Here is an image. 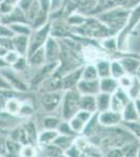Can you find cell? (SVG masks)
<instances>
[{"mask_svg": "<svg viewBox=\"0 0 140 157\" xmlns=\"http://www.w3.org/2000/svg\"><path fill=\"white\" fill-rule=\"evenodd\" d=\"M118 61L121 64V66L123 67L126 73L132 75H137V72H138V70H139V67H140L139 59L126 56V57H121L120 59H118Z\"/></svg>", "mask_w": 140, "mask_h": 157, "instance_id": "cell-17", "label": "cell"}, {"mask_svg": "<svg viewBox=\"0 0 140 157\" xmlns=\"http://www.w3.org/2000/svg\"><path fill=\"white\" fill-rule=\"evenodd\" d=\"M12 29H9V26L7 24H4L2 22H0V37H13Z\"/></svg>", "mask_w": 140, "mask_h": 157, "instance_id": "cell-39", "label": "cell"}, {"mask_svg": "<svg viewBox=\"0 0 140 157\" xmlns=\"http://www.w3.org/2000/svg\"><path fill=\"white\" fill-rule=\"evenodd\" d=\"M138 98H140V93H139V95H138Z\"/></svg>", "mask_w": 140, "mask_h": 157, "instance_id": "cell-48", "label": "cell"}, {"mask_svg": "<svg viewBox=\"0 0 140 157\" xmlns=\"http://www.w3.org/2000/svg\"><path fill=\"white\" fill-rule=\"evenodd\" d=\"M49 36H50V21H48L42 27L32 29V34L29 35L28 52H27V56L32 54L36 50L42 48Z\"/></svg>", "mask_w": 140, "mask_h": 157, "instance_id": "cell-4", "label": "cell"}, {"mask_svg": "<svg viewBox=\"0 0 140 157\" xmlns=\"http://www.w3.org/2000/svg\"><path fill=\"white\" fill-rule=\"evenodd\" d=\"M6 52H7L6 48H4V47L0 46V58H3L4 55L6 54Z\"/></svg>", "mask_w": 140, "mask_h": 157, "instance_id": "cell-45", "label": "cell"}, {"mask_svg": "<svg viewBox=\"0 0 140 157\" xmlns=\"http://www.w3.org/2000/svg\"><path fill=\"white\" fill-rule=\"evenodd\" d=\"M34 2V0H19L18 1V4L17 6L20 7V9L22 10L24 13L27 11V9L30 6V4Z\"/></svg>", "mask_w": 140, "mask_h": 157, "instance_id": "cell-41", "label": "cell"}, {"mask_svg": "<svg viewBox=\"0 0 140 157\" xmlns=\"http://www.w3.org/2000/svg\"><path fill=\"white\" fill-rule=\"evenodd\" d=\"M80 107H81V109H83V110L89 111V112H91V113L96 112L95 95H90V94H81Z\"/></svg>", "mask_w": 140, "mask_h": 157, "instance_id": "cell-25", "label": "cell"}, {"mask_svg": "<svg viewBox=\"0 0 140 157\" xmlns=\"http://www.w3.org/2000/svg\"><path fill=\"white\" fill-rule=\"evenodd\" d=\"M7 67V64L6 63V61L3 60V58H0V70L3 69V68Z\"/></svg>", "mask_w": 140, "mask_h": 157, "instance_id": "cell-44", "label": "cell"}, {"mask_svg": "<svg viewBox=\"0 0 140 157\" xmlns=\"http://www.w3.org/2000/svg\"><path fill=\"white\" fill-rule=\"evenodd\" d=\"M75 89L81 93V94H90V95H96L99 90V78L95 80H84L81 78L80 82L78 83Z\"/></svg>", "mask_w": 140, "mask_h": 157, "instance_id": "cell-13", "label": "cell"}, {"mask_svg": "<svg viewBox=\"0 0 140 157\" xmlns=\"http://www.w3.org/2000/svg\"><path fill=\"white\" fill-rule=\"evenodd\" d=\"M4 98H2V97H0V111L4 110Z\"/></svg>", "mask_w": 140, "mask_h": 157, "instance_id": "cell-46", "label": "cell"}, {"mask_svg": "<svg viewBox=\"0 0 140 157\" xmlns=\"http://www.w3.org/2000/svg\"><path fill=\"white\" fill-rule=\"evenodd\" d=\"M139 71H140V67H139V70H138V72H139Z\"/></svg>", "mask_w": 140, "mask_h": 157, "instance_id": "cell-49", "label": "cell"}, {"mask_svg": "<svg viewBox=\"0 0 140 157\" xmlns=\"http://www.w3.org/2000/svg\"><path fill=\"white\" fill-rule=\"evenodd\" d=\"M139 22H140V3L137 6H135L133 9V11L130 13L124 26L119 30L118 36L116 37L117 49L118 50L124 49V44H126L127 38H128V36H130V34L133 32L134 27L136 26Z\"/></svg>", "mask_w": 140, "mask_h": 157, "instance_id": "cell-3", "label": "cell"}, {"mask_svg": "<svg viewBox=\"0 0 140 157\" xmlns=\"http://www.w3.org/2000/svg\"><path fill=\"white\" fill-rule=\"evenodd\" d=\"M129 14L130 12L123 7H116L99 14L97 19L111 30H120L126 24Z\"/></svg>", "mask_w": 140, "mask_h": 157, "instance_id": "cell-1", "label": "cell"}, {"mask_svg": "<svg viewBox=\"0 0 140 157\" xmlns=\"http://www.w3.org/2000/svg\"><path fill=\"white\" fill-rule=\"evenodd\" d=\"M133 102H134L135 108H136L137 112H138V114L140 116V98H136L135 100H133Z\"/></svg>", "mask_w": 140, "mask_h": 157, "instance_id": "cell-43", "label": "cell"}, {"mask_svg": "<svg viewBox=\"0 0 140 157\" xmlns=\"http://www.w3.org/2000/svg\"><path fill=\"white\" fill-rule=\"evenodd\" d=\"M64 0H50V12H55L61 9Z\"/></svg>", "mask_w": 140, "mask_h": 157, "instance_id": "cell-42", "label": "cell"}, {"mask_svg": "<svg viewBox=\"0 0 140 157\" xmlns=\"http://www.w3.org/2000/svg\"><path fill=\"white\" fill-rule=\"evenodd\" d=\"M12 41L13 49L18 52L21 56H26L27 57L29 36H26V35H14L12 37Z\"/></svg>", "mask_w": 140, "mask_h": 157, "instance_id": "cell-15", "label": "cell"}, {"mask_svg": "<svg viewBox=\"0 0 140 157\" xmlns=\"http://www.w3.org/2000/svg\"><path fill=\"white\" fill-rule=\"evenodd\" d=\"M131 101L128 92L121 87H118L114 93L111 94L110 100V110L115 112H123L124 106Z\"/></svg>", "mask_w": 140, "mask_h": 157, "instance_id": "cell-8", "label": "cell"}, {"mask_svg": "<svg viewBox=\"0 0 140 157\" xmlns=\"http://www.w3.org/2000/svg\"><path fill=\"white\" fill-rule=\"evenodd\" d=\"M0 22L9 25L12 23H15V22H27V21L26 18H25V13L17 6L11 13H9L6 15H2Z\"/></svg>", "mask_w": 140, "mask_h": 157, "instance_id": "cell-16", "label": "cell"}, {"mask_svg": "<svg viewBox=\"0 0 140 157\" xmlns=\"http://www.w3.org/2000/svg\"><path fill=\"white\" fill-rule=\"evenodd\" d=\"M110 100L111 94L105 92H98L95 95L96 111L97 112H103V111L109 110L110 109Z\"/></svg>", "mask_w": 140, "mask_h": 157, "instance_id": "cell-24", "label": "cell"}, {"mask_svg": "<svg viewBox=\"0 0 140 157\" xmlns=\"http://www.w3.org/2000/svg\"><path fill=\"white\" fill-rule=\"evenodd\" d=\"M43 50H44L46 62H55V61H59L60 59L61 45L57 38L51 36L48 37L44 46H43Z\"/></svg>", "mask_w": 140, "mask_h": 157, "instance_id": "cell-9", "label": "cell"}, {"mask_svg": "<svg viewBox=\"0 0 140 157\" xmlns=\"http://www.w3.org/2000/svg\"><path fill=\"white\" fill-rule=\"evenodd\" d=\"M98 112L96 111V112L92 113V115H91V117L89 118V121L86 123L85 127H84V130L82 132V135L86 136V137L90 138V137H93L94 134H95L96 131L98 130Z\"/></svg>", "mask_w": 140, "mask_h": 157, "instance_id": "cell-20", "label": "cell"}, {"mask_svg": "<svg viewBox=\"0 0 140 157\" xmlns=\"http://www.w3.org/2000/svg\"><path fill=\"white\" fill-rule=\"evenodd\" d=\"M92 113L89 112V111L83 110V109H80L78 112L75 113L70 120H68V124L70 125V127L72 128V130L74 131L76 134L81 135L84 130V127H85L86 123L89 121V118L91 117Z\"/></svg>", "mask_w": 140, "mask_h": 157, "instance_id": "cell-10", "label": "cell"}, {"mask_svg": "<svg viewBox=\"0 0 140 157\" xmlns=\"http://www.w3.org/2000/svg\"><path fill=\"white\" fill-rule=\"evenodd\" d=\"M101 46L104 48L108 49V50H114L117 49V41H116V37H106L104 38V40L101 41Z\"/></svg>", "mask_w": 140, "mask_h": 157, "instance_id": "cell-38", "label": "cell"}, {"mask_svg": "<svg viewBox=\"0 0 140 157\" xmlns=\"http://www.w3.org/2000/svg\"><path fill=\"white\" fill-rule=\"evenodd\" d=\"M20 56L21 55H20L18 52H16L15 49H9V50H7L6 54L4 55L3 60L6 61L7 66H12V65L14 64L18 59H19Z\"/></svg>", "mask_w": 140, "mask_h": 157, "instance_id": "cell-37", "label": "cell"}, {"mask_svg": "<svg viewBox=\"0 0 140 157\" xmlns=\"http://www.w3.org/2000/svg\"><path fill=\"white\" fill-rule=\"evenodd\" d=\"M62 98V90L48 91V92L43 93L41 98H40V103H41V106L43 110H44V112L50 114V113L55 112V110H58L61 106Z\"/></svg>", "mask_w": 140, "mask_h": 157, "instance_id": "cell-6", "label": "cell"}, {"mask_svg": "<svg viewBox=\"0 0 140 157\" xmlns=\"http://www.w3.org/2000/svg\"><path fill=\"white\" fill-rule=\"evenodd\" d=\"M21 147L22 145L20 143L9 137L6 140V153H7V155L11 156H19V152Z\"/></svg>", "mask_w": 140, "mask_h": 157, "instance_id": "cell-29", "label": "cell"}, {"mask_svg": "<svg viewBox=\"0 0 140 157\" xmlns=\"http://www.w3.org/2000/svg\"><path fill=\"white\" fill-rule=\"evenodd\" d=\"M22 103H23V100H21L17 95L9 97L4 101V110L13 115L19 116L22 107Z\"/></svg>", "mask_w": 140, "mask_h": 157, "instance_id": "cell-18", "label": "cell"}, {"mask_svg": "<svg viewBox=\"0 0 140 157\" xmlns=\"http://www.w3.org/2000/svg\"><path fill=\"white\" fill-rule=\"evenodd\" d=\"M118 87H119V84L116 78H114L112 77L99 78V90H100V92L112 94V93L115 92Z\"/></svg>", "mask_w": 140, "mask_h": 157, "instance_id": "cell-19", "label": "cell"}, {"mask_svg": "<svg viewBox=\"0 0 140 157\" xmlns=\"http://www.w3.org/2000/svg\"><path fill=\"white\" fill-rule=\"evenodd\" d=\"M127 92H128L129 97L131 98V100H135L136 98H138V95L140 93V81H139V78H137L136 75H134L133 83H132L131 87L127 90Z\"/></svg>", "mask_w": 140, "mask_h": 157, "instance_id": "cell-35", "label": "cell"}, {"mask_svg": "<svg viewBox=\"0 0 140 157\" xmlns=\"http://www.w3.org/2000/svg\"><path fill=\"white\" fill-rule=\"evenodd\" d=\"M58 132L59 134H63V135H68V136H76L78 134H76L74 131L72 130V128L70 127V125L68 124L67 121L62 120L61 124L59 125L58 127Z\"/></svg>", "mask_w": 140, "mask_h": 157, "instance_id": "cell-36", "label": "cell"}, {"mask_svg": "<svg viewBox=\"0 0 140 157\" xmlns=\"http://www.w3.org/2000/svg\"><path fill=\"white\" fill-rule=\"evenodd\" d=\"M82 78L84 80H95V78H99L97 75V70L95 68L94 64H87L83 68Z\"/></svg>", "mask_w": 140, "mask_h": 157, "instance_id": "cell-33", "label": "cell"}, {"mask_svg": "<svg viewBox=\"0 0 140 157\" xmlns=\"http://www.w3.org/2000/svg\"><path fill=\"white\" fill-rule=\"evenodd\" d=\"M137 75V78H139V81H140V71H139V72H137V75Z\"/></svg>", "mask_w": 140, "mask_h": 157, "instance_id": "cell-47", "label": "cell"}, {"mask_svg": "<svg viewBox=\"0 0 140 157\" xmlns=\"http://www.w3.org/2000/svg\"><path fill=\"white\" fill-rule=\"evenodd\" d=\"M60 62L59 61H55V62H46L40 66L39 68H37V71L35 72V75L30 78L29 83H28V87L29 88H36L39 87L40 84L47 78L48 77L52 75L55 70L58 69Z\"/></svg>", "mask_w": 140, "mask_h": 157, "instance_id": "cell-5", "label": "cell"}, {"mask_svg": "<svg viewBox=\"0 0 140 157\" xmlns=\"http://www.w3.org/2000/svg\"><path fill=\"white\" fill-rule=\"evenodd\" d=\"M110 72H111V77L118 80L119 78H121L123 75H126L123 67L121 66V64L119 63L118 60H114L111 62L110 64Z\"/></svg>", "mask_w": 140, "mask_h": 157, "instance_id": "cell-32", "label": "cell"}, {"mask_svg": "<svg viewBox=\"0 0 140 157\" xmlns=\"http://www.w3.org/2000/svg\"><path fill=\"white\" fill-rule=\"evenodd\" d=\"M110 64L111 61L107 60V59H100L97 62L94 63L95 68L97 70V75L98 78H107V77H111V72H110Z\"/></svg>", "mask_w": 140, "mask_h": 157, "instance_id": "cell-26", "label": "cell"}, {"mask_svg": "<svg viewBox=\"0 0 140 157\" xmlns=\"http://www.w3.org/2000/svg\"><path fill=\"white\" fill-rule=\"evenodd\" d=\"M81 93L75 89L66 90L63 93L62 102H61V113L64 121H68L81 109L80 107Z\"/></svg>", "mask_w": 140, "mask_h": 157, "instance_id": "cell-2", "label": "cell"}, {"mask_svg": "<svg viewBox=\"0 0 140 157\" xmlns=\"http://www.w3.org/2000/svg\"><path fill=\"white\" fill-rule=\"evenodd\" d=\"M59 135L58 130H48V129H43L41 132L38 133L37 138V146L48 145L52 144L55 138Z\"/></svg>", "mask_w": 140, "mask_h": 157, "instance_id": "cell-23", "label": "cell"}, {"mask_svg": "<svg viewBox=\"0 0 140 157\" xmlns=\"http://www.w3.org/2000/svg\"><path fill=\"white\" fill-rule=\"evenodd\" d=\"M138 138H139V140H140V136H139V137H138Z\"/></svg>", "mask_w": 140, "mask_h": 157, "instance_id": "cell-50", "label": "cell"}, {"mask_svg": "<svg viewBox=\"0 0 140 157\" xmlns=\"http://www.w3.org/2000/svg\"><path fill=\"white\" fill-rule=\"evenodd\" d=\"M61 120L58 116H53V115H47L43 118L42 121V126L43 129H48V130H57L59 125L61 124Z\"/></svg>", "mask_w": 140, "mask_h": 157, "instance_id": "cell-30", "label": "cell"}, {"mask_svg": "<svg viewBox=\"0 0 140 157\" xmlns=\"http://www.w3.org/2000/svg\"><path fill=\"white\" fill-rule=\"evenodd\" d=\"M14 35H26L29 36L32 32V26L27 22H15L9 25Z\"/></svg>", "mask_w": 140, "mask_h": 157, "instance_id": "cell-27", "label": "cell"}, {"mask_svg": "<svg viewBox=\"0 0 140 157\" xmlns=\"http://www.w3.org/2000/svg\"><path fill=\"white\" fill-rule=\"evenodd\" d=\"M76 136H68V135H63V134H59L57 137L55 138V140L52 141V144L59 147L60 149H62L63 151H65L66 149H68L72 145L73 140H74Z\"/></svg>", "mask_w": 140, "mask_h": 157, "instance_id": "cell-28", "label": "cell"}, {"mask_svg": "<svg viewBox=\"0 0 140 157\" xmlns=\"http://www.w3.org/2000/svg\"><path fill=\"white\" fill-rule=\"evenodd\" d=\"M27 61H28V65L30 66V68H36V69L39 68L40 66H42L44 63H46L43 47L27 56Z\"/></svg>", "mask_w": 140, "mask_h": 157, "instance_id": "cell-22", "label": "cell"}, {"mask_svg": "<svg viewBox=\"0 0 140 157\" xmlns=\"http://www.w3.org/2000/svg\"><path fill=\"white\" fill-rule=\"evenodd\" d=\"M121 115H123V121H127V123L139 121L140 116L138 114V112H137L136 108H135L133 100H131L124 106L123 112H121Z\"/></svg>", "mask_w": 140, "mask_h": 157, "instance_id": "cell-21", "label": "cell"}, {"mask_svg": "<svg viewBox=\"0 0 140 157\" xmlns=\"http://www.w3.org/2000/svg\"><path fill=\"white\" fill-rule=\"evenodd\" d=\"M25 121L20 116L13 115L11 113L6 112V110L0 111V131H11L13 129L21 125Z\"/></svg>", "mask_w": 140, "mask_h": 157, "instance_id": "cell-12", "label": "cell"}, {"mask_svg": "<svg viewBox=\"0 0 140 157\" xmlns=\"http://www.w3.org/2000/svg\"><path fill=\"white\" fill-rule=\"evenodd\" d=\"M82 54L87 64H94L98 60L104 59L105 57V52L94 46V44H86L82 48Z\"/></svg>", "mask_w": 140, "mask_h": 157, "instance_id": "cell-14", "label": "cell"}, {"mask_svg": "<svg viewBox=\"0 0 140 157\" xmlns=\"http://www.w3.org/2000/svg\"><path fill=\"white\" fill-rule=\"evenodd\" d=\"M0 90H14L2 73H0Z\"/></svg>", "mask_w": 140, "mask_h": 157, "instance_id": "cell-40", "label": "cell"}, {"mask_svg": "<svg viewBox=\"0 0 140 157\" xmlns=\"http://www.w3.org/2000/svg\"><path fill=\"white\" fill-rule=\"evenodd\" d=\"M20 157H35L38 156V150L37 146L27 144V145H22L21 149L19 152Z\"/></svg>", "mask_w": 140, "mask_h": 157, "instance_id": "cell-34", "label": "cell"}, {"mask_svg": "<svg viewBox=\"0 0 140 157\" xmlns=\"http://www.w3.org/2000/svg\"><path fill=\"white\" fill-rule=\"evenodd\" d=\"M83 68L84 66H80L62 75V80H61V89H62V91L74 89L78 83L82 78Z\"/></svg>", "mask_w": 140, "mask_h": 157, "instance_id": "cell-7", "label": "cell"}, {"mask_svg": "<svg viewBox=\"0 0 140 157\" xmlns=\"http://www.w3.org/2000/svg\"><path fill=\"white\" fill-rule=\"evenodd\" d=\"M13 70H15L16 72L19 73H23L26 71L29 68L28 65V61H27V57L26 56H20L19 59H18L12 66H9Z\"/></svg>", "mask_w": 140, "mask_h": 157, "instance_id": "cell-31", "label": "cell"}, {"mask_svg": "<svg viewBox=\"0 0 140 157\" xmlns=\"http://www.w3.org/2000/svg\"><path fill=\"white\" fill-rule=\"evenodd\" d=\"M98 123L105 128L115 127L123 123V115L120 112H115L109 109L103 112H98Z\"/></svg>", "mask_w": 140, "mask_h": 157, "instance_id": "cell-11", "label": "cell"}]
</instances>
